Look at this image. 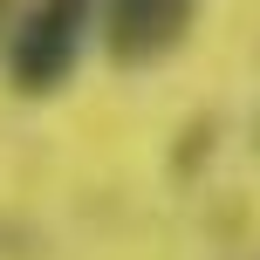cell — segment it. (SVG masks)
Listing matches in <instances>:
<instances>
[{
  "label": "cell",
  "mask_w": 260,
  "mask_h": 260,
  "mask_svg": "<svg viewBox=\"0 0 260 260\" xmlns=\"http://www.w3.org/2000/svg\"><path fill=\"white\" fill-rule=\"evenodd\" d=\"M89 14H96V0H27V14L7 35V76L21 96H48L76 76Z\"/></svg>",
  "instance_id": "1"
},
{
  "label": "cell",
  "mask_w": 260,
  "mask_h": 260,
  "mask_svg": "<svg viewBox=\"0 0 260 260\" xmlns=\"http://www.w3.org/2000/svg\"><path fill=\"white\" fill-rule=\"evenodd\" d=\"M199 0H110L103 7V48L117 69H151L192 35Z\"/></svg>",
  "instance_id": "2"
},
{
  "label": "cell",
  "mask_w": 260,
  "mask_h": 260,
  "mask_svg": "<svg viewBox=\"0 0 260 260\" xmlns=\"http://www.w3.org/2000/svg\"><path fill=\"white\" fill-rule=\"evenodd\" d=\"M7 35H14V0H0V48H7Z\"/></svg>",
  "instance_id": "3"
}]
</instances>
